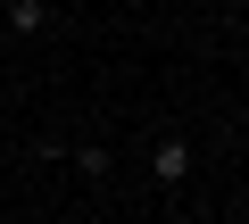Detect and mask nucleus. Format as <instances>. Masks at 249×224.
I'll return each instance as SVG.
<instances>
[{"label": "nucleus", "mask_w": 249, "mask_h": 224, "mask_svg": "<svg viewBox=\"0 0 249 224\" xmlns=\"http://www.w3.org/2000/svg\"><path fill=\"white\" fill-rule=\"evenodd\" d=\"M150 174H158V183H183V174H191V141H175V133H166V141L150 150Z\"/></svg>", "instance_id": "1"}, {"label": "nucleus", "mask_w": 249, "mask_h": 224, "mask_svg": "<svg viewBox=\"0 0 249 224\" xmlns=\"http://www.w3.org/2000/svg\"><path fill=\"white\" fill-rule=\"evenodd\" d=\"M0 17H9V34H42V25H50V9H42V0H9Z\"/></svg>", "instance_id": "2"}, {"label": "nucleus", "mask_w": 249, "mask_h": 224, "mask_svg": "<svg viewBox=\"0 0 249 224\" xmlns=\"http://www.w3.org/2000/svg\"><path fill=\"white\" fill-rule=\"evenodd\" d=\"M0 42H9V17H0Z\"/></svg>", "instance_id": "3"}]
</instances>
